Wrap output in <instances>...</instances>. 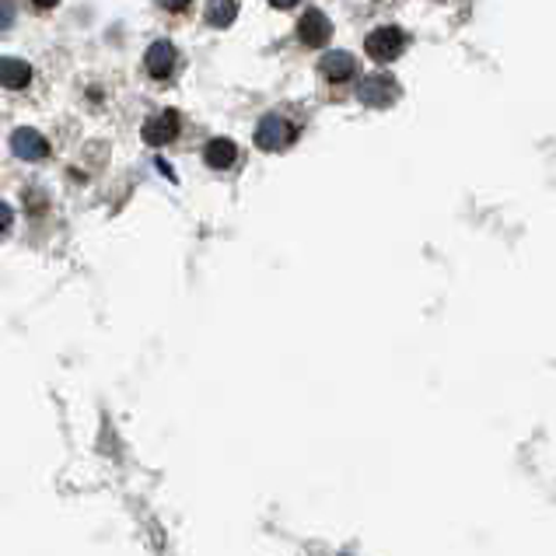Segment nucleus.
<instances>
[{
  "instance_id": "f257e3e1",
  "label": "nucleus",
  "mask_w": 556,
  "mask_h": 556,
  "mask_svg": "<svg viewBox=\"0 0 556 556\" xmlns=\"http://www.w3.org/2000/svg\"><path fill=\"white\" fill-rule=\"evenodd\" d=\"M294 137H298V126L291 119H283V116H266L256 126V148L269 151V154L288 151L294 144Z\"/></svg>"
},
{
  "instance_id": "f03ea898",
  "label": "nucleus",
  "mask_w": 556,
  "mask_h": 556,
  "mask_svg": "<svg viewBox=\"0 0 556 556\" xmlns=\"http://www.w3.org/2000/svg\"><path fill=\"white\" fill-rule=\"evenodd\" d=\"M364 50H368L371 60L389 63V60H395V56H400V53L406 50V31H403V28H392V25L375 28L371 36L364 39Z\"/></svg>"
},
{
  "instance_id": "7ed1b4c3",
  "label": "nucleus",
  "mask_w": 556,
  "mask_h": 556,
  "mask_svg": "<svg viewBox=\"0 0 556 556\" xmlns=\"http://www.w3.org/2000/svg\"><path fill=\"white\" fill-rule=\"evenodd\" d=\"M395 94H400V85H395L389 74H371V77H364V81L357 85V99L364 105H371V109L392 105Z\"/></svg>"
},
{
  "instance_id": "20e7f679",
  "label": "nucleus",
  "mask_w": 556,
  "mask_h": 556,
  "mask_svg": "<svg viewBox=\"0 0 556 556\" xmlns=\"http://www.w3.org/2000/svg\"><path fill=\"white\" fill-rule=\"evenodd\" d=\"M140 137L148 140L151 148H165L172 144V140L179 137V113H172V109H165V113H157L144 123V130H140Z\"/></svg>"
},
{
  "instance_id": "39448f33",
  "label": "nucleus",
  "mask_w": 556,
  "mask_h": 556,
  "mask_svg": "<svg viewBox=\"0 0 556 556\" xmlns=\"http://www.w3.org/2000/svg\"><path fill=\"white\" fill-rule=\"evenodd\" d=\"M11 151L18 154L22 162H42V157L50 154V140L36 130H28V126H22V130H14V137H11Z\"/></svg>"
},
{
  "instance_id": "423d86ee",
  "label": "nucleus",
  "mask_w": 556,
  "mask_h": 556,
  "mask_svg": "<svg viewBox=\"0 0 556 556\" xmlns=\"http://www.w3.org/2000/svg\"><path fill=\"white\" fill-rule=\"evenodd\" d=\"M298 36H301V42L305 46H326L329 42V36H332V25H329V18L323 11H305L301 14V22H298Z\"/></svg>"
},
{
  "instance_id": "0eeeda50",
  "label": "nucleus",
  "mask_w": 556,
  "mask_h": 556,
  "mask_svg": "<svg viewBox=\"0 0 556 556\" xmlns=\"http://www.w3.org/2000/svg\"><path fill=\"white\" fill-rule=\"evenodd\" d=\"M176 46L172 42H154L151 50H148V56H144V67H148V74L151 77H168L172 71H176Z\"/></svg>"
},
{
  "instance_id": "6e6552de",
  "label": "nucleus",
  "mask_w": 556,
  "mask_h": 556,
  "mask_svg": "<svg viewBox=\"0 0 556 556\" xmlns=\"http://www.w3.org/2000/svg\"><path fill=\"white\" fill-rule=\"evenodd\" d=\"M323 74H326V81L332 85H343V81H351V77L357 74V60L351 53H326L323 56Z\"/></svg>"
},
{
  "instance_id": "1a4fd4ad",
  "label": "nucleus",
  "mask_w": 556,
  "mask_h": 556,
  "mask_svg": "<svg viewBox=\"0 0 556 556\" xmlns=\"http://www.w3.org/2000/svg\"><path fill=\"white\" fill-rule=\"evenodd\" d=\"M203 157H206V165H211V168H231L238 162V148H235V140L217 137V140L206 144Z\"/></svg>"
},
{
  "instance_id": "9d476101",
  "label": "nucleus",
  "mask_w": 556,
  "mask_h": 556,
  "mask_svg": "<svg viewBox=\"0 0 556 556\" xmlns=\"http://www.w3.org/2000/svg\"><path fill=\"white\" fill-rule=\"evenodd\" d=\"M31 81V67L25 60H0V85L4 88H25Z\"/></svg>"
},
{
  "instance_id": "9b49d317",
  "label": "nucleus",
  "mask_w": 556,
  "mask_h": 556,
  "mask_svg": "<svg viewBox=\"0 0 556 556\" xmlns=\"http://www.w3.org/2000/svg\"><path fill=\"white\" fill-rule=\"evenodd\" d=\"M235 18H238L235 0H211V4H206V22H211L214 28H228Z\"/></svg>"
},
{
  "instance_id": "f8f14e48",
  "label": "nucleus",
  "mask_w": 556,
  "mask_h": 556,
  "mask_svg": "<svg viewBox=\"0 0 556 556\" xmlns=\"http://www.w3.org/2000/svg\"><path fill=\"white\" fill-rule=\"evenodd\" d=\"M11 22H14V4L11 0H0V31H8Z\"/></svg>"
},
{
  "instance_id": "ddd939ff",
  "label": "nucleus",
  "mask_w": 556,
  "mask_h": 556,
  "mask_svg": "<svg viewBox=\"0 0 556 556\" xmlns=\"http://www.w3.org/2000/svg\"><path fill=\"white\" fill-rule=\"evenodd\" d=\"M157 8H165V11H186L189 8V0H154Z\"/></svg>"
},
{
  "instance_id": "4468645a",
  "label": "nucleus",
  "mask_w": 556,
  "mask_h": 556,
  "mask_svg": "<svg viewBox=\"0 0 556 556\" xmlns=\"http://www.w3.org/2000/svg\"><path fill=\"white\" fill-rule=\"evenodd\" d=\"M8 228H11V206L0 203V235H4Z\"/></svg>"
},
{
  "instance_id": "2eb2a0df",
  "label": "nucleus",
  "mask_w": 556,
  "mask_h": 556,
  "mask_svg": "<svg viewBox=\"0 0 556 556\" xmlns=\"http://www.w3.org/2000/svg\"><path fill=\"white\" fill-rule=\"evenodd\" d=\"M31 4H36L39 11H50V8H56V0H31Z\"/></svg>"
},
{
  "instance_id": "dca6fc26",
  "label": "nucleus",
  "mask_w": 556,
  "mask_h": 556,
  "mask_svg": "<svg viewBox=\"0 0 556 556\" xmlns=\"http://www.w3.org/2000/svg\"><path fill=\"white\" fill-rule=\"evenodd\" d=\"M269 4H274V8H294L298 0H269Z\"/></svg>"
}]
</instances>
